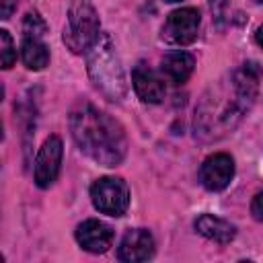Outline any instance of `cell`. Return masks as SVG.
I'll return each mask as SVG.
<instances>
[{"label": "cell", "mask_w": 263, "mask_h": 263, "mask_svg": "<svg viewBox=\"0 0 263 263\" xmlns=\"http://www.w3.org/2000/svg\"><path fill=\"white\" fill-rule=\"evenodd\" d=\"M261 68L255 62L242 64L228 76L224 86L212 88L203 95L199 109H195V129L199 136L212 140L220 138L236 125L242 113L253 105L259 88Z\"/></svg>", "instance_id": "1"}, {"label": "cell", "mask_w": 263, "mask_h": 263, "mask_svg": "<svg viewBox=\"0 0 263 263\" xmlns=\"http://www.w3.org/2000/svg\"><path fill=\"white\" fill-rule=\"evenodd\" d=\"M70 129L78 148L103 166H117L127 152V138L119 121L90 103L70 113Z\"/></svg>", "instance_id": "2"}, {"label": "cell", "mask_w": 263, "mask_h": 263, "mask_svg": "<svg viewBox=\"0 0 263 263\" xmlns=\"http://www.w3.org/2000/svg\"><path fill=\"white\" fill-rule=\"evenodd\" d=\"M86 64H88V74L95 82V86L111 101H121L127 92L125 76L121 62L115 53V47L109 39V35L101 33L97 43L86 51Z\"/></svg>", "instance_id": "3"}, {"label": "cell", "mask_w": 263, "mask_h": 263, "mask_svg": "<svg viewBox=\"0 0 263 263\" xmlns=\"http://www.w3.org/2000/svg\"><path fill=\"white\" fill-rule=\"evenodd\" d=\"M99 37H101V25L90 0H74L68 8L64 43L74 53H84L97 43Z\"/></svg>", "instance_id": "4"}, {"label": "cell", "mask_w": 263, "mask_h": 263, "mask_svg": "<svg viewBox=\"0 0 263 263\" xmlns=\"http://www.w3.org/2000/svg\"><path fill=\"white\" fill-rule=\"evenodd\" d=\"M92 205L107 216H123L129 205V189L119 177H101L90 187Z\"/></svg>", "instance_id": "5"}, {"label": "cell", "mask_w": 263, "mask_h": 263, "mask_svg": "<svg viewBox=\"0 0 263 263\" xmlns=\"http://www.w3.org/2000/svg\"><path fill=\"white\" fill-rule=\"evenodd\" d=\"M199 23H201V16L197 8H191V6L179 8L171 12L168 18L164 21L160 37L171 45H189L197 39Z\"/></svg>", "instance_id": "6"}, {"label": "cell", "mask_w": 263, "mask_h": 263, "mask_svg": "<svg viewBox=\"0 0 263 263\" xmlns=\"http://www.w3.org/2000/svg\"><path fill=\"white\" fill-rule=\"evenodd\" d=\"M62 154H64L62 140L58 136H49L43 142V146L39 148L37 158H35V183H37V187L45 189L58 179Z\"/></svg>", "instance_id": "7"}, {"label": "cell", "mask_w": 263, "mask_h": 263, "mask_svg": "<svg viewBox=\"0 0 263 263\" xmlns=\"http://www.w3.org/2000/svg\"><path fill=\"white\" fill-rule=\"evenodd\" d=\"M234 177V160L230 154L216 152L208 156L199 168V181L208 191H222Z\"/></svg>", "instance_id": "8"}, {"label": "cell", "mask_w": 263, "mask_h": 263, "mask_svg": "<svg viewBox=\"0 0 263 263\" xmlns=\"http://www.w3.org/2000/svg\"><path fill=\"white\" fill-rule=\"evenodd\" d=\"M154 255V238L146 228H134L127 230L125 236L119 242L117 257L125 263H140L148 261Z\"/></svg>", "instance_id": "9"}, {"label": "cell", "mask_w": 263, "mask_h": 263, "mask_svg": "<svg viewBox=\"0 0 263 263\" xmlns=\"http://www.w3.org/2000/svg\"><path fill=\"white\" fill-rule=\"evenodd\" d=\"M132 84L136 95L144 101V103H160L164 99L166 86H164V76L156 74L150 66H146L144 62H140L134 72H132Z\"/></svg>", "instance_id": "10"}, {"label": "cell", "mask_w": 263, "mask_h": 263, "mask_svg": "<svg viewBox=\"0 0 263 263\" xmlns=\"http://www.w3.org/2000/svg\"><path fill=\"white\" fill-rule=\"evenodd\" d=\"M76 240L88 253H105L113 242V230L101 220H84L76 228Z\"/></svg>", "instance_id": "11"}, {"label": "cell", "mask_w": 263, "mask_h": 263, "mask_svg": "<svg viewBox=\"0 0 263 263\" xmlns=\"http://www.w3.org/2000/svg\"><path fill=\"white\" fill-rule=\"evenodd\" d=\"M195 68V60L187 51H171L160 62V74L173 84H183Z\"/></svg>", "instance_id": "12"}, {"label": "cell", "mask_w": 263, "mask_h": 263, "mask_svg": "<svg viewBox=\"0 0 263 263\" xmlns=\"http://www.w3.org/2000/svg\"><path fill=\"white\" fill-rule=\"evenodd\" d=\"M195 230L201 236H205L208 240H214L218 245H228L236 236V228L230 222H226L218 216H212V214H201L195 220Z\"/></svg>", "instance_id": "13"}, {"label": "cell", "mask_w": 263, "mask_h": 263, "mask_svg": "<svg viewBox=\"0 0 263 263\" xmlns=\"http://www.w3.org/2000/svg\"><path fill=\"white\" fill-rule=\"evenodd\" d=\"M21 60L29 70H43L49 64V49L41 41V37L23 35L21 43Z\"/></svg>", "instance_id": "14"}, {"label": "cell", "mask_w": 263, "mask_h": 263, "mask_svg": "<svg viewBox=\"0 0 263 263\" xmlns=\"http://www.w3.org/2000/svg\"><path fill=\"white\" fill-rule=\"evenodd\" d=\"M0 55H2V68L8 70L14 60H16V49H14V43L8 35V31H0Z\"/></svg>", "instance_id": "15"}, {"label": "cell", "mask_w": 263, "mask_h": 263, "mask_svg": "<svg viewBox=\"0 0 263 263\" xmlns=\"http://www.w3.org/2000/svg\"><path fill=\"white\" fill-rule=\"evenodd\" d=\"M45 31V23L39 18V14L35 12H29L25 16V23H23V35H31V37H41Z\"/></svg>", "instance_id": "16"}, {"label": "cell", "mask_w": 263, "mask_h": 263, "mask_svg": "<svg viewBox=\"0 0 263 263\" xmlns=\"http://www.w3.org/2000/svg\"><path fill=\"white\" fill-rule=\"evenodd\" d=\"M251 214L255 220L263 222V191H259L255 197H253V203H251Z\"/></svg>", "instance_id": "17"}, {"label": "cell", "mask_w": 263, "mask_h": 263, "mask_svg": "<svg viewBox=\"0 0 263 263\" xmlns=\"http://www.w3.org/2000/svg\"><path fill=\"white\" fill-rule=\"evenodd\" d=\"M18 0H0V18H10V14L16 10Z\"/></svg>", "instance_id": "18"}, {"label": "cell", "mask_w": 263, "mask_h": 263, "mask_svg": "<svg viewBox=\"0 0 263 263\" xmlns=\"http://www.w3.org/2000/svg\"><path fill=\"white\" fill-rule=\"evenodd\" d=\"M255 37H257V43H259V45L263 47V25H261V27L257 29V33H255Z\"/></svg>", "instance_id": "19"}, {"label": "cell", "mask_w": 263, "mask_h": 263, "mask_svg": "<svg viewBox=\"0 0 263 263\" xmlns=\"http://www.w3.org/2000/svg\"><path fill=\"white\" fill-rule=\"evenodd\" d=\"M164 2H179V0H164Z\"/></svg>", "instance_id": "20"}, {"label": "cell", "mask_w": 263, "mask_h": 263, "mask_svg": "<svg viewBox=\"0 0 263 263\" xmlns=\"http://www.w3.org/2000/svg\"><path fill=\"white\" fill-rule=\"evenodd\" d=\"M257 2H259V4H263V0H257Z\"/></svg>", "instance_id": "21"}]
</instances>
